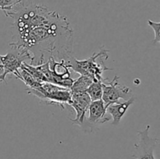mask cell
<instances>
[{
  "label": "cell",
  "instance_id": "obj_8",
  "mask_svg": "<svg viewBox=\"0 0 160 159\" xmlns=\"http://www.w3.org/2000/svg\"><path fill=\"white\" fill-rule=\"evenodd\" d=\"M88 117H85L84 120L92 126L98 124H103L110 120L111 116L106 112V107L102 100L92 101L89 104L87 111Z\"/></svg>",
  "mask_w": 160,
  "mask_h": 159
},
{
  "label": "cell",
  "instance_id": "obj_1",
  "mask_svg": "<svg viewBox=\"0 0 160 159\" xmlns=\"http://www.w3.org/2000/svg\"><path fill=\"white\" fill-rule=\"evenodd\" d=\"M6 16L13 20L9 47L28 53L30 65H38L49 60L67 64L73 57V30L67 17L23 0Z\"/></svg>",
  "mask_w": 160,
  "mask_h": 159
},
{
  "label": "cell",
  "instance_id": "obj_13",
  "mask_svg": "<svg viewBox=\"0 0 160 159\" xmlns=\"http://www.w3.org/2000/svg\"><path fill=\"white\" fill-rule=\"evenodd\" d=\"M148 24L151 28H152L154 31V44L160 43V23L159 22L152 21L151 20H148Z\"/></svg>",
  "mask_w": 160,
  "mask_h": 159
},
{
  "label": "cell",
  "instance_id": "obj_3",
  "mask_svg": "<svg viewBox=\"0 0 160 159\" xmlns=\"http://www.w3.org/2000/svg\"><path fill=\"white\" fill-rule=\"evenodd\" d=\"M29 94H32L42 102L51 105H56L63 110L70 101V90L69 88L60 87L51 83H42L35 89H27Z\"/></svg>",
  "mask_w": 160,
  "mask_h": 159
},
{
  "label": "cell",
  "instance_id": "obj_4",
  "mask_svg": "<svg viewBox=\"0 0 160 159\" xmlns=\"http://www.w3.org/2000/svg\"><path fill=\"white\" fill-rule=\"evenodd\" d=\"M119 79L120 77L116 75L112 80L108 81L106 78L102 82V100L106 107L112 103L119 102L120 99L127 101L133 96V92L131 88L119 84Z\"/></svg>",
  "mask_w": 160,
  "mask_h": 159
},
{
  "label": "cell",
  "instance_id": "obj_10",
  "mask_svg": "<svg viewBox=\"0 0 160 159\" xmlns=\"http://www.w3.org/2000/svg\"><path fill=\"white\" fill-rule=\"evenodd\" d=\"M92 80L90 77L86 76H81L76 80H73V82L70 87V92H84L86 91L91 84L92 83Z\"/></svg>",
  "mask_w": 160,
  "mask_h": 159
},
{
  "label": "cell",
  "instance_id": "obj_7",
  "mask_svg": "<svg viewBox=\"0 0 160 159\" xmlns=\"http://www.w3.org/2000/svg\"><path fill=\"white\" fill-rule=\"evenodd\" d=\"M13 50V51H9L5 55H0V60L4 66V73L2 75V82L6 84V76L8 74H12L15 76L18 73L22 64L26 59L30 61V56L24 51Z\"/></svg>",
  "mask_w": 160,
  "mask_h": 159
},
{
  "label": "cell",
  "instance_id": "obj_12",
  "mask_svg": "<svg viewBox=\"0 0 160 159\" xmlns=\"http://www.w3.org/2000/svg\"><path fill=\"white\" fill-rule=\"evenodd\" d=\"M20 1L21 0H0V9L6 15L8 11L11 10V9Z\"/></svg>",
  "mask_w": 160,
  "mask_h": 159
},
{
  "label": "cell",
  "instance_id": "obj_6",
  "mask_svg": "<svg viewBox=\"0 0 160 159\" xmlns=\"http://www.w3.org/2000/svg\"><path fill=\"white\" fill-rule=\"evenodd\" d=\"M70 101L68 105L70 106L75 111L76 116L70 118L73 124L81 126L86 117L88 108L92 102L90 97L87 92H70Z\"/></svg>",
  "mask_w": 160,
  "mask_h": 159
},
{
  "label": "cell",
  "instance_id": "obj_9",
  "mask_svg": "<svg viewBox=\"0 0 160 159\" xmlns=\"http://www.w3.org/2000/svg\"><path fill=\"white\" fill-rule=\"evenodd\" d=\"M134 101H135V98L132 96L128 100L124 101V102L119 101V102L112 103L106 107V112L112 118V125L116 126H118L123 115H125L130 106L134 104Z\"/></svg>",
  "mask_w": 160,
  "mask_h": 159
},
{
  "label": "cell",
  "instance_id": "obj_2",
  "mask_svg": "<svg viewBox=\"0 0 160 159\" xmlns=\"http://www.w3.org/2000/svg\"><path fill=\"white\" fill-rule=\"evenodd\" d=\"M109 50L106 49L105 46H102L99 51L94 52L91 57L84 60H78L74 57L65 64L67 68H71L76 73L82 76L90 77L92 80L104 81L106 78L102 76V73L106 70H112L106 67L104 64V61L107 60L109 58Z\"/></svg>",
  "mask_w": 160,
  "mask_h": 159
},
{
  "label": "cell",
  "instance_id": "obj_11",
  "mask_svg": "<svg viewBox=\"0 0 160 159\" xmlns=\"http://www.w3.org/2000/svg\"><path fill=\"white\" fill-rule=\"evenodd\" d=\"M102 80H93L86 90L92 101L101 100L102 97Z\"/></svg>",
  "mask_w": 160,
  "mask_h": 159
},
{
  "label": "cell",
  "instance_id": "obj_5",
  "mask_svg": "<svg viewBox=\"0 0 160 159\" xmlns=\"http://www.w3.org/2000/svg\"><path fill=\"white\" fill-rule=\"evenodd\" d=\"M150 125H147L143 130L138 131V141L134 144L132 157L136 159H156L155 151L159 144L158 138L149 136Z\"/></svg>",
  "mask_w": 160,
  "mask_h": 159
}]
</instances>
